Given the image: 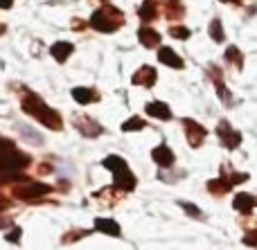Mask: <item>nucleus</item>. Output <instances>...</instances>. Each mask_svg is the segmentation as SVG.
Returning a JSON list of instances; mask_svg holds the SVG:
<instances>
[{
  "label": "nucleus",
  "instance_id": "1",
  "mask_svg": "<svg viewBox=\"0 0 257 250\" xmlns=\"http://www.w3.org/2000/svg\"><path fill=\"white\" fill-rule=\"evenodd\" d=\"M23 108H25L32 117H36V120L43 122L45 126H50V129H61V120H59V115L54 111H50L36 95H30V97L23 102Z\"/></svg>",
  "mask_w": 257,
  "mask_h": 250
},
{
  "label": "nucleus",
  "instance_id": "2",
  "mask_svg": "<svg viewBox=\"0 0 257 250\" xmlns=\"http://www.w3.org/2000/svg\"><path fill=\"white\" fill-rule=\"evenodd\" d=\"M104 167L115 174V187L126 189V192H131V189L136 187V176L128 171V165L120 156H108L106 160H104Z\"/></svg>",
  "mask_w": 257,
  "mask_h": 250
},
{
  "label": "nucleus",
  "instance_id": "3",
  "mask_svg": "<svg viewBox=\"0 0 257 250\" xmlns=\"http://www.w3.org/2000/svg\"><path fill=\"white\" fill-rule=\"evenodd\" d=\"M120 23H122V14L113 7L99 9V12H95L93 18H90V25L99 32H115L117 27H120Z\"/></svg>",
  "mask_w": 257,
  "mask_h": 250
},
{
  "label": "nucleus",
  "instance_id": "4",
  "mask_svg": "<svg viewBox=\"0 0 257 250\" xmlns=\"http://www.w3.org/2000/svg\"><path fill=\"white\" fill-rule=\"evenodd\" d=\"M27 165H30V158L23 156V153H16L12 149L0 151V171H18Z\"/></svg>",
  "mask_w": 257,
  "mask_h": 250
},
{
  "label": "nucleus",
  "instance_id": "5",
  "mask_svg": "<svg viewBox=\"0 0 257 250\" xmlns=\"http://www.w3.org/2000/svg\"><path fill=\"white\" fill-rule=\"evenodd\" d=\"M48 192H50V185H43V183H30V185H23V187L14 189V196H16V198H23V201H30V198L45 196Z\"/></svg>",
  "mask_w": 257,
  "mask_h": 250
},
{
  "label": "nucleus",
  "instance_id": "6",
  "mask_svg": "<svg viewBox=\"0 0 257 250\" xmlns=\"http://www.w3.org/2000/svg\"><path fill=\"white\" fill-rule=\"evenodd\" d=\"M183 124H185V135H187V142L192 144V147H201V142H203L205 138V129L199 124V122L194 120H183Z\"/></svg>",
  "mask_w": 257,
  "mask_h": 250
},
{
  "label": "nucleus",
  "instance_id": "7",
  "mask_svg": "<svg viewBox=\"0 0 257 250\" xmlns=\"http://www.w3.org/2000/svg\"><path fill=\"white\" fill-rule=\"evenodd\" d=\"M219 138H221V142L226 144V149H235L237 144L241 142V135L237 133V131H232L230 124H226V122L219 124Z\"/></svg>",
  "mask_w": 257,
  "mask_h": 250
},
{
  "label": "nucleus",
  "instance_id": "8",
  "mask_svg": "<svg viewBox=\"0 0 257 250\" xmlns=\"http://www.w3.org/2000/svg\"><path fill=\"white\" fill-rule=\"evenodd\" d=\"M151 158H154V162L160 165V167H172L174 165V153L167 144H158V147L151 151Z\"/></svg>",
  "mask_w": 257,
  "mask_h": 250
},
{
  "label": "nucleus",
  "instance_id": "9",
  "mask_svg": "<svg viewBox=\"0 0 257 250\" xmlns=\"http://www.w3.org/2000/svg\"><path fill=\"white\" fill-rule=\"evenodd\" d=\"M156 77H158V72L154 70L151 66H142L140 70L133 75V84L136 86H154L156 84Z\"/></svg>",
  "mask_w": 257,
  "mask_h": 250
},
{
  "label": "nucleus",
  "instance_id": "10",
  "mask_svg": "<svg viewBox=\"0 0 257 250\" xmlns=\"http://www.w3.org/2000/svg\"><path fill=\"white\" fill-rule=\"evenodd\" d=\"M158 59H160V63H165V66H169V68H176V70H181V68L185 66L183 59L169 48H160L158 50Z\"/></svg>",
  "mask_w": 257,
  "mask_h": 250
},
{
  "label": "nucleus",
  "instance_id": "11",
  "mask_svg": "<svg viewBox=\"0 0 257 250\" xmlns=\"http://www.w3.org/2000/svg\"><path fill=\"white\" fill-rule=\"evenodd\" d=\"M147 113H149L151 117H156V120H172V111H169V106L165 102L147 104Z\"/></svg>",
  "mask_w": 257,
  "mask_h": 250
},
{
  "label": "nucleus",
  "instance_id": "12",
  "mask_svg": "<svg viewBox=\"0 0 257 250\" xmlns=\"http://www.w3.org/2000/svg\"><path fill=\"white\" fill-rule=\"evenodd\" d=\"M232 205H235V210L241 212V214H250V212H253V207L257 205V201L250 196V194H237Z\"/></svg>",
  "mask_w": 257,
  "mask_h": 250
},
{
  "label": "nucleus",
  "instance_id": "13",
  "mask_svg": "<svg viewBox=\"0 0 257 250\" xmlns=\"http://www.w3.org/2000/svg\"><path fill=\"white\" fill-rule=\"evenodd\" d=\"M138 39L142 41L145 48H156V45L160 43V34L156 30H151V27H142V30L138 32Z\"/></svg>",
  "mask_w": 257,
  "mask_h": 250
},
{
  "label": "nucleus",
  "instance_id": "14",
  "mask_svg": "<svg viewBox=\"0 0 257 250\" xmlns=\"http://www.w3.org/2000/svg\"><path fill=\"white\" fill-rule=\"evenodd\" d=\"M50 52H52V57L57 59V61H66V59L72 54V43H68V41H59V43H54L52 48H50Z\"/></svg>",
  "mask_w": 257,
  "mask_h": 250
},
{
  "label": "nucleus",
  "instance_id": "15",
  "mask_svg": "<svg viewBox=\"0 0 257 250\" xmlns=\"http://www.w3.org/2000/svg\"><path fill=\"white\" fill-rule=\"evenodd\" d=\"M95 230H99V232H104V234H111V237L120 234V225L113 219H95Z\"/></svg>",
  "mask_w": 257,
  "mask_h": 250
},
{
  "label": "nucleus",
  "instance_id": "16",
  "mask_svg": "<svg viewBox=\"0 0 257 250\" xmlns=\"http://www.w3.org/2000/svg\"><path fill=\"white\" fill-rule=\"evenodd\" d=\"M72 97H75V102H79V104L97 102V95H95L93 90H88V88H75L72 90Z\"/></svg>",
  "mask_w": 257,
  "mask_h": 250
},
{
  "label": "nucleus",
  "instance_id": "17",
  "mask_svg": "<svg viewBox=\"0 0 257 250\" xmlns=\"http://www.w3.org/2000/svg\"><path fill=\"white\" fill-rule=\"evenodd\" d=\"M208 189L212 194H226V192L232 189V185H230L228 178H221V180H212V183H208Z\"/></svg>",
  "mask_w": 257,
  "mask_h": 250
},
{
  "label": "nucleus",
  "instance_id": "18",
  "mask_svg": "<svg viewBox=\"0 0 257 250\" xmlns=\"http://www.w3.org/2000/svg\"><path fill=\"white\" fill-rule=\"evenodd\" d=\"M138 14H140L142 21H151V18L156 16V3H154V0H145Z\"/></svg>",
  "mask_w": 257,
  "mask_h": 250
},
{
  "label": "nucleus",
  "instance_id": "19",
  "mask_svg": "<svg viewBox=\"0 0 257 250\" xmlns=\"http://www.w3.org/2000/svg\"><path fill=\"white\" fill-rule=\"evenodd\" d=\"M140 129H145V120H142V117H131V120H126L124 124H122V131H126V133L140 131Z\"/></svg>",
  "mask_w": 257,
  "mask_h": 250
},
{
  "label": "nucleus",
  "instance_id": "20",
  "mask_svg": "<svg viewBox=\"0 0 257 250\" xmlns=\"http://www.w3.org/2000/svg\"><path fill=\"white\" fill-rule=\"evenodd\" d=\"M210 36H212V41H217V43H223V30H221V23L219 21H212V25H210Z\"/></svg>",
  "mask_w": 257,
  "mask_h": 250
},
{
  "label": "nucleus",
  "instance_id": "21",
  "mask_svg": "<svg viewBox=\"0 0 257 250\" xmlns=\"http://www.w3.org/2000/svg\"><path fill=\"white\" fill-rule=\"evenodd\" d=\"M226 57L230 59L232 63H235V66H239L241 68V54H239V50L235 48V45H230V48H228V52H226Z\"/></svg>",
  "mask_w": 257,
  "mask_h": 250
},
{
  "label": "nucleus",
  "instance_id": "22",
  "mask_svg": "<svg viewBox=\"0 0 257 250\" xmlns=\"http://www.w3.org/2000/svg\"><path fill=\"white\" fill-rule=\"evenodd\" d=\"M172 34L176 36V39H187L190 30H187V27H172Z\"/></svg>",
  "mask_w": 257,
  "mask_h": 250
},
{
  "label": "nucleus",
  "instance_id": "23",
  "mask_svg": "<svg viewBox=\"0 0 257 250\" xmlns=\"http://www.w3.org/2000/svg\"><path fill=\"white\" fill-rule=\"evenodd\" d=\"M21 234H23V232H21V228L12 230V232L7 234V241H9V243H18V241H21Z\"/></svg>",
  "mask_w": 257,
  "mask_h": 250
},
{
  "label": "nucleus",
  "instance_id": "24",
  "mask_svg": "<svg viewBox=\"0 0 257 250\" xmlns=\"http://www.w3.org/2000/svg\"><path fill=\"white\" fill-rule=\"evenodd\" d=\"M181 205H183V210H185V212H190L192 216H201V210H199V207L190 205V203H181Z\"/></svg>",
  "mask_w": 257,
  "mask_h": 250
},
{
  "label": "nucleus",
  "instance_id": "25",
  "mask_svg": "<svg viewBox=\"0 0 257 250\" xmlns=\"http://www.w3.org/2000/svg\"><path fill=\"white\" fill-rule=\"evenodd\" d=\"M244 241L248 243V246H257V232H250V234H246V237H244Z\"/></svg>",
  "mask_w": 257,
  "mask_h": 250
},
{
  "label": "nucleus",
  "instance_id": "26",
  "mask_svg": "<svg viewBox=\"0 0 257 250\" xmlns=\"http://www.w3.org/2000/svg\"><path fill=\"white\" fill-rule=\"evenodd\" d=\"M219 97L226 99V102H230V97H228V90H226V88H221V86H219Z\"/></svg>",
  "mask_w": 257,
  "mask_h": 250
},
{
  "label": "nucleus",
  "instance_id": "27",
  "mask_svg": "<svg viewBox=\"0 0 257 250\" xmlns=\"http://www.w3.org/2000/svg\"><path fill=\"white\" fill-rule=\"evenodd\" d=\"M0 7H3V9L12 7V0H0Z\"/></svg>",
  "mask_w": 257,
  "mask_h": 250
},
{
  "label": "nucleus",
  "instance_id": "28",
  "mask_svg": "<svg viewBox=\"0 0 257 250\" xmlns=\"http://www.w3.org/2000/svg\"><path fill=\"white\" fill-rule=\"evenodd\" d=\"M104 3H106V0H104Z\"/></svg>",
  "mask_w": 257,
  "mask_h": 250
}]
</instances>
